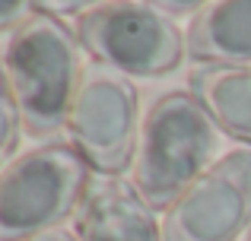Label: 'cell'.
<instances>
[{
    "instance_id": "cell-1",
    "label": "cell",
    "mask_w": 251,
    "mask_h": 241,
    "mask_svg": "<svg viewBox=\"0 0 251 241\" xmlns=\"http://www.w3.org/2000/svg\"><path fill=\"white\" fill-rule=\"evenodd\" d=\"M3 67L25 130L32 136L57 133L67 124L70 102L83 76L76 35L57 16L32 13L19 29H13Z\"/></svg>"
},
{
    "instance_id": "cell-2",
    "label": "cell",
    "mask_w": 251,
    "mask_h": 241,
    "mask_svg": "<svg viewBox=\"0 0 251 241\" xmlns=\"http://www.w3.org/2000/svg\"><path fill=\"white\" fill-rule=\"evenodd\" d=\"M216 124L188 92H169L150 105L134 149V187L150 206L169 210L216 149Z\"/></svg>"
},
{
    "instance_id": "cell-3",
    "label": "cell",
    "mask_w": 251,
    "mask_h": 241,
    "mask_svg": "<svg viewBox=\"0 0 251 241\" xmlns=\"http://www.w3.org/2000/svg\"><path fill=\"white\" fill-rule=\"evenodd\" d=\"M89 194V162L67 143L29 149L0 172V241H32L57 229Z\"/></svg>"
},
{
    "instance_id": "cell-4",
    "label": "cell",
    "mask_w": 251,
    "mask_h": 241,
    "mask_svg": "<svg viewBox=\"0 0 251 241\" xmlns=\"http://www.w3.org/2000/svg\"><path fill=\"white\" fill-rule=\"evenodd\" d=\"M76 35L96 64L124 76H162L181 64V29L150 3L105 0L76 19Z\"/></svg>"
},
{
    "instance_id": "cell-5",
    "label": "cell",
    "mask_w": 251,
    "mask_h": 241,
    "mask_svg": "<svg viewBox=\"0 0 251 241\" xmlns=\"http://www.w3.org/2000/svg\"><path fill=\"white\" fill-rule=\"evenodd\" d=\"M67 130L83 159L102 175H121L137 149V89L130 76L92 64L83 70L67 111Z\"/></svg>"
},
{
    "instance_id": "cell-6",
    "label": "cell",
    "mask_w": 251,
    "mask_h": 241,
    "mask_svg": "<svg viewBox=\"0 0 251 241\" xmlns=\"http://www.w3.org/2000/svg\"><path fill=\"white\" fill-rule=\"evenodd\" d=\"M251 225V149H232L201 172L166 210V241H235Z\"/></svg>"
},
{
    "instance_id": "cell-7",
    "label": "cell",
    "mask_w": 251,
    "mask_h": 241,
    "mask_svg": "<svg viewBox=\"0 0 251 241\" xmlns=\"http://www.w3.org/2000/svg\"><path fill=\"white\" fill-rule=\"evenodd\" d=\"M74 232L76 241H166L147 197L121 178L102 181L86 194Z\"/></svg>"
},
{
    "instance_id": "cell-8",
    "label": "cell",
    "mask_w": 251,
    "mask_h": 241,
    "mask_svg": "<svg viewBox=\"0 0 251 241\" xmlns=\"http://www.w3.org/2000/svg\"><path fill=\"white\" fill-rule=\"evenodd\" d=\"M184 44L197 61L251 67V0H210L188 22Z\"/></svg>"
},
{
    "instance_id": "cell-9",
    "label": "cell",
    "mask_w": 251,
    "mask_h": 241,
    "mask_svg": "<svg viewBox=\"0 0 251 241\" xmlns=\"http://www.w3.org/2000/svg\"><path fill=\"white\" fill-rule=\"evenodd\" d=\"M191 95L223 133L251 143V67H197L191 73Z\"/></svg>"
},
{
    "instance_id": "cell-10",
    "label": "cell",
    "mask_w": 251,
    "mask_h": 241,
    "mask_svg": "<svg viewBox=\"0 0 251 241\" xmlns=\"http://www.w3.org/2000/svg\"><path fill=\"white\" fill-rule=\"evenodd\" d=\"M23 111H19L16 92L10 86V76H6V67L0 61V162L10 159L13 149L19 146V130H23Z\"/></svg>"
},
{
    "instance_id": "cell-11",
    "label": "cell",
    "mask_w": 251,
    "mask_h": 241,
    "mask_svg": "<svg viewBox=\"0 0 251 241\" xmlns=\"http://www.w3.org/2000/svg\"><path fill=\"white\" fill-rule=\"evenodd\" d=\"M102 3L105 0H35L38 13H48V16H83Z\"/></svg>"
},
{
    "instance_id": "cell-12",
    "label": "cell",
    "mask_w": 251,
    "mask_h": 241,
    "mask_svg": "<svg viewBox=\"0 0 251 241\" xmlns=\"http://www.w3.org/2000/svg\"><path fill=\"white\" fill-rule=\"evenodd\" d=\"M35 0H0V32L3 29H19L32 16Z\"/></svg>"
},
{
    "instance_id": "cell-13",
    "label": "cell",
    "mask_w": 251,
    "mask_h": 241,
    "mask_svg": "<svg viewBox=\"0 0 251 241\" xmlns=\"http://www.w3.org/2000/svg\"><path fill=\"white\" fill-rule=\"evenodd\" d=\"M147 3L159 13H188L197 10V6H207L210 0H147Z\"/></svg>"
},
{
    "instance_id": "cell-14",
    "label": "cell",
    "mask_w": 251,
    "mask_h": 241,
    "mask_svg": "<svg viewBox=\"0 0 251 241\" xmlns=\"http://www.w3.org/2000/svg\"><path fill=\"white\" fill-rule=\"evenodd\" d=\"M32 241H76V238L67 235V232H61V229H51V232H45V235L32 238Z\"/></svg>"
},
{
    "instance_id": "cell-15",
    "label": "cell",
    "mask_w": 251,
    "mask_h": 241,
    "mask_svg": "<svg viewBox=\"0 0 251 241\" xmlns=\"http://www.w3.org/2000/svg\"><path fill=\"white\" fill-rule=\"evenodd\" d=\"M248 241H251V232H248Z\"/></svg>"
}]
</instances>
